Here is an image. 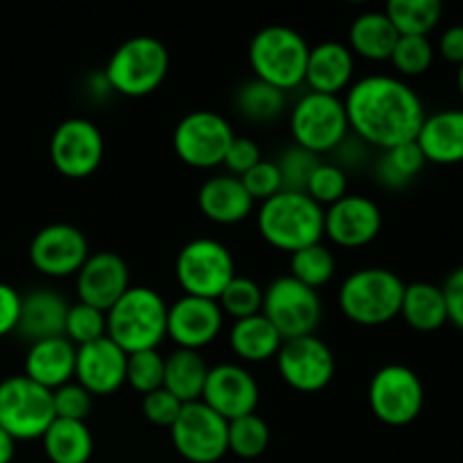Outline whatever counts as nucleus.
I'll list each match as a JSON object with an SVG mask.
<instances>
[{"mask_svg": "<svg viewBox=\"0 0 463 463\" xmlns=\"http://www.w3.org/2000/svg\"><path fill=\"white\" fill-rule=\"evenodd\" d=\"M348 127L378 149L414 143L425 120L423 99L401 77L369 75L353 81L344 98Z\"/></svg>", "mask_w": 463, "mask_h": 463, "instance_id": "1", "label": "nucleus"}, {"mask_svg": "<svg viewBox=\"0 0 463 463\" xmlns=\"http://www.w3.org/2000/svg\"><path fill=\"white\" fill-rule=\"evenodd\" d=\"M107 337L127 355L156 351L167 337V306L161 294L145 285L127 289L107 312Z\"/></svg>", "mask_w": 463, "mask_h": 463, "instance_id": "2", "label": "nucleus"}, {"mask_svg": "<svg viewBox=\"0 0 463 463\" xmlns=\"http://www.w3.org/2000/svg\"><path fill=\"white\" fill-rule=\"evenodd\" d=\"M258 233L280 251L297 253L324 238V208L306 193L274 194L262 202L256 217Z\"/></svg>", "mask_w": 463, "mask_h": 463, "instance_id": "3", "label": "nucleus"}, {"mask_svg": "<svg viewBox=\"0 0 463 463\" xmlns=\"http://www.w3.org/2000/svg\"><path fill=\"white\" fill-rule=\"evenodd\" d=\"M310 45L297 30L267 25L249 43V63L256 80L279 90H292L306 81Z\"/></svg>", "mask_w": 463, "mask_h": 463, "instance_id": "4", "label": "nucleus"}, {"mask_svg": "<svg viewBox=\"0 0 463 463\" xmlns=\"http://www.w3.org/2000/svg\"><path fill=\"white\" fill-rule=\"evenodd\" d=\"M170 71V54L156 36H131L109 57L104 80L109 89L127 98L154 93Z\"/></svg>", "mask_w": 463, "mask_h": 463, "instance_id": "5", "label": "nucleus"}, {"mask_svg": "<svg viewBox=\"0 0 463 463\" xmlns=\"http://www.w3.org/2000/svg\"><path fill=\"white\" fill-rule=\"evenodd\" d=\"M405 283L384 267H364L346 276L339 288V307L360 326H383L401 315Z\"/></svg>", "mask_w": 463, "mask_h": 463, "instance_id": "6", "label": "nucleus"}, {"mask_svg": "<svg viewBox=\"0 0 463 463\" xmlns=\"http://www.w3.org/2000/svg\"><path fill=\"white\" fill-rule=\"evenodd\" d=\"M294 145L312 154L335 152L348 138V118L344 99L337 95L306 93L289 111Z\"/></svg>", "mask_w": 463, "mask_h": 463, "instance_id": "7", "label": "nucleus"}, {"mask_svg": "<svg viewBox=\"0 0 463 463\" xmlns=\"http://www.w3.org/2000/svg\"><path fill=\"white\" fill-rule=\"evenodd\" d=\"M175 274L184 294L217 301L235 279L233 253L213 238H194L176 253Z\"/></svg>", "mask_w": 463, "mask_h": 463, "instance_id": "8", "label": "nucleus"}, {"mask_svg": "<svg viewBox=\"0 0 463 463\" xmlns=\"http://www.w3.org/2000/svg\"><path fill=\"white\" fill-rule=\"evenodd\" d=\"M52 420V392L25 375H12L0 383V428L14 441L41 439Z\"/></svg>", "mask_w": 463, "mask_h": 463, "instance_id": "9", "label": "nucleus"}, {"mask_svg": "<svg viewBox=\"0 0 463 463\" xmlns=\"http://www.w3.org/2000/svg\"><path fill=\"white\" fill-rule=\"evenodd\" d=\"M262 315L279 330L283 342H288L315 335L324 317V306L317 289L298 283L292 276H280L265 289Z\"/></svg>", "mask_w": 463, "mask_h": 463, "instance_id": "10", "label": "nucleus"}, {"mask_svg": "<svg viewBox=\"0 0 463 463\" xmlns=\"http://www.w3.org/2000/svg\"><path fill=\"white\" fill-rule=\"evenodd\" d=\"M425 389L416 371L405 364H387L369 383V407L375 419L392 428L414 423L423 411Z\"/></svg>", "mask_w": 463, "mask_h": 463, "instance_id": "11", "label": "nucleus"}, {"mask_svg": "<svg viewBox=\"0 0 463 463\" xmlns=\"http://www.w3.org/2000/svg\"><path fill=\"white\" fill-rule=\"evenodd\" d=\"M235 134L224 116L208 109H197L176 122L172 145L185 165L211 170L224 163Z\"/></svg>", "mask_w": 463, "mask_h": 463, "instance_id": "12", "label": "nucleus"}, {"mask_svg": "<svg viewBox=\"0 0 463 463\" xmlns=\"http://www.w3.org/2000/svg\"><path fill=\"white\" fill-rule=\"evenodd\" d=\"M172 446L190 463H215L229 452V420L203 405L188 402L170 428Z\"/></svg>", "mask_w": 463, "mask_h": 463, "instance_id": "13", "label": "nucleus"}, {"mask_svg": "<svg viewBox=\"0 0 463 463\" xmlns=\"http://www.w3.org/2000/svg\"><path fill=\"white\" fill-rule=\"evenodd\" d=\"M104 158V136L86 118H68L50 138V161L68 179H86Z\"/></svg>", "mask_w": 463, "mask_h": 463, "instance_id": "14", "label": "nucleus"}, {"mask_svg": "<svg viewBox=\"0 0 463 463\" xmlns=\"http://www.w3.org/2000/svg\"><path fill=\"white\" fill-rule=\"evenodd\" d=\"M280 378L301 393H317L335 378V355L317 335L288 339L276 355Z\"/></svg>", "mask_w": 463, "mask_h": 463, "instance_id": "15", "label": "nucleus"}, {"mask_svg": "<svg viewBox=\"0 0 463 463\" xmlns=\"http://www.w3.org/2000/svg\"><path fill=\"white\" fill-rule=\"evenodd\" d=\"M90 256L89 240L72 224H48L32 238L30 262L50 279L75 276Z\"/></svg>", "mask_w": 463, "mask_h": 463, "instance_id": "16", "label": "nucleus"}, {"mask_svg": "<svg viewBox=\"0 0 463 463\" xmlns=\"http://www.w3.org/2000/svg\"><path fill=\"white\" fill-rule=\"evenodd\" d=\"M258 398H260V389H258L256 378L244 366L224 362L208 369L202 402L229 423L242 416L256 414Z\"/></svg>", "mask_w": 463, "mask_h": 463, "instance_id": "17", "label": "nucleus"}, {"mask_svg": "<svg viewBox=\"0 0 463 463\" xmlns=\"http://www.w3.org/2000/svg\"><path fill=\"white\" fill-rule=\"evenodd\" d=\"M383 229V211L364 194H346L324 211V235L337 247L360 249Z\"/></svg>", "mask_w": 463, "mask_h": 463, "instance_id": "18", "label": "nucleus"}, {"mask_svg": "<svg viewBox=\"0 0 463 463\" xmlns=\"http://www.w3.org/2000/svg\"><path fill=\"white\" fill-rule=\"evenodd\" d=\"M224 312L213 298L184 297L167 306V337L185 351H202L217 339Z\"/></svg>", "mask_w": 463, "mask_h": 463, "instance_id": "19", "label": "nucleus"}, {"mask_svg": "<svg viewBox=\"0 0 463 463\" xmlns=\"http://www.w3.org/2000/svg\"><path fill=\"white\" fill-rule=\"evenodd\" d=\"M75 288L80 303L109 312L113 303L131 288L129 267L122 256L113 251L90 253L75 274Z\"/></svg>", "mask_w": 463, "mask_h": 463, "instance_id": "20", "label": "nucleus"}, {"mask_svg": "<svg viewBox=\"0 0 463 463\" xmlns=\"http://www.w3.org/2000/svg\"><path fill=\"white\" fill-rule=\"evenodd\" d=\"M127 353L109 337L77 346L75 380L90 396H109L125 384Z\"/></svg>", "mask_w": 463, "mask_h": 463, "instance_id": "21", "label": "nucleus"}, {"mask_svg": "<svg viewBox=\"0 0 463 463\" xmlns=\"http://www.w3.org/2000/svg\"><path fill=\"white\" fill-rule=\"evenodd\" d=\"M355 72V54L339 41H324L310 48L306 66V84L312 93L337 95L346 90Z\"/></svg>", "mask_w": 463, "mask_h": 463, "instance_id": "22", "label": "nucleus"}, {"mask_svg": "<svg viewBox=\"0 0 463 463\" xmlns=\"http://www.w3.org/2000/svg\"><path fill=\"white\" fill-rule=\"evenodd\" d=\"M68 307L71 306L63 301L61 294L45 288L32 289L30 294L21 297V317H18L16 333L30 344L63 337Z\"/></svg>", "mask_w": 463, "mask_h": 463, "instance_id": "23", "label": "nucleus"}, {"mask_svg": "<svg viewBox=\"0 0 463 463\" xmlns=\"http://www.w3.org/2000/svg\"><path fill=\"white\" fill-rule=\"evenodd\" d=\"M77 346L68 342L66 337L43 339L34 342L27 348L25 355V378L41 384L48 392L72 383L75 378Z\"/></svg>", "mask_w": 463, "mask_h": 463, "instance_id": "24", "label": "nucleus"}, {"mask_svg": "<svg viewBox=\"0 0 463 463\" xmlns=\"http://www.w3.org/2000/svg\"><path fill=\"white\" fill-rule=\"evenodd\" d=\"M416 145L425 161L437 165L463 163V109H446L425 116Z\"/></svg>", "mask_w": 463, "mask_h": 463, "instance_id": "25", "label": "nucleus"}, {"mask_svg": "<svg viewBox=\"0 0 463 463\" xmlns=\"http://www.w3.org/2000/svg\"><path fill=\"white\" fill-rule=\"evenodd\" d=\"M199 211L215 224H240L253 211V199L244 190L242 181L233 175L208 179L197 194Z\"/></svg>", "mask_w": 463, "mask_h": 463, "instance_id": "26", "label": "nucleus"}, {"mask_svg": "<svg viewBox=\"0 0 463 463\" xmlns=\"http://www.w3.org/2000/svg\"><path fill=\"white\" fill-rule=\"evenodd\" d=\"M401 34L384 12H364L351 23L348 48L369 61H389Z\"/></svg>", "mask_w": 463, "mask_h": 463, "instance_id": "27", "label": "nucleus"}, {"mask_svg": "<svg viewBox=\"0 0 463 463\" xmlns=\"http://www.w3.org/2000/svg\"><path fill=\"white\" fill-rule=\"evenodd\" d=\"M401 317L419 333H434L448 324V306L443 289L432 283L405 285Z\"/></svg>", "mask_w": 463, "mask_h": 463, "instance_id": "28", "label": "nucleus"}, {"mask_svg": "<svg viewBox=\"0 0 463 463\" xmlns=\"http://www.w3.org/2000/svg\"><path fill=\"white\" fill-rule=\"evenodd\" d=\"M283 337L265 315H253L231 326V348L244 362H265L279 355Z\"/></svg>", "mask_w": 463, "mask_h": 463, "instance_id": "29", "label": "nucleus"}, {"mask_svg": "<svg viewBox=\"0 0 463 463\" xmlns=\"http://www.w3.org/2000/svg\"><path fill=\"white\" fill-rule=\"evenodd\" d=\"M208 378V366L199 351H185L176 348L165 360V373H163V389L179 398L184 405L202 401L203 384Z\"/></svg>", "mask_w": 463, "mask_h": 463, "instance_id": "30", "label": "nucleus"}, {"mask_svg": "<svg viewBox=\"0 0 463 463\" xmlns=\"http://www.w3.org/2000/svg\"><path fill=\"white\" fill-rule=\"evenodd\" d=\"M41 441L52 463H89L93 457V434L81 420L54 419Z\"/></svg>", "mask_w": 463, "mask_h": 463, "instance_id": "31", "label": "nucleus"}, {"mask_svg": "<svg viewBox=\"0 0 463 463\" xmlns=\"http://www.w3.org/2000/svg\"><path fill=\"white\" fill-rule=\"evenodd\" d=\"M384 14L401 36H428L443 14L441 0H389Z\"/></svg>", "mask_w": 463, "mask_h": 463, "instance_id": "32", "label": "nucleus"}, {"mask_svg": "<svg viewBox=\"0 0 463 463\" xmlns=\"http://www.w3.org/2000/svg\"><path fill=\"white\" fill-rule=\"evenodd\" d=\"M425 163L428 161H425L423 152H420V147L414 140V143L384 149L378 165H375V176H378V181L384 188L401 190L410 185L423 172Z\"/></svg>", "mask_w": 463, "mask_h": 463, "instance_id": "33", "label": "nucleus"}, {"mask_svg": "<svg viewBox=\"0 0 463 463\" xmlns=\"http://www.w3.org/2000/svg\"><path fill=\"white\" fill-rule=\"evenodd\" d=\"M285 102L288 98L283 90L274 89L256 77L240 86L238 95H235V107H238L240 116L251 122H274L276 118L283 116Z\"/></svg>", "mask_w": 463, "mask_h": 463, "instance_id": "34", "label": "nucleus"}, {"mask_svg": "<svg viewBox=\"0 0 463 463\" xmlns=\"http://www.w3.org/2000/svg\"><path fill=\"white\" fill-rule=\"evenodd\" d=\"M289 269H292V274L289 276L297 279L298 283L307 285V288L312 289H319L333 280L335 269H337V262H335L333 251H330L328 247L317 242V244H310V247L301 249V251L292 253Z\"/></svg>", "mask_w": 463, "mask_h": 463, "instance_id": "35", "label": "nucleus"}, {"mask_svg": "<svg viewBox=\"0 0 463 463\" xmlns=\"http://www.w3.org/2000/svg\"><path fill=\"white\" fill-rule=\"evenodd\" d=\"M269 425L262 416L249 414L229 423V452L240 459H258L269 446Z\"/></svg>", "mask_w": 463, "mask_h": 463, "instance_id": "36", "label": "nucleus"}, {"mask_svg": "<svg viewBox=\"0 0 463 463\" xmlns=\"http://www.w3.org/2000/svg\"><path fill=\"white\" fill-rule=\"evenodd\" d=\"M262 297H265V289H262L256 280L235 274V279L226 285L224 292H222L220 298H217V306L222 307L224 315L233 317L235 321H240V319H247V317L260 315Z\"/></svg>", "mask_w": 463, "mask_h": 463, "instance_id": "37", "label": "nucleus"}, {"mask_svg": "<svg viewBox=\"0 0 463 463\" xmlns=\"http://www.w3.org/2000/svg\"><path fill=\"white\" fill-rule=\"evenodd\" d=\"M63 337L75 346H86V344L107 337V312L80 301L72 303L68 307Z\"/></svg>", "mask_w": 463, "mask_h": 463, "instance_id": "38", "label": "nucleus"}, {"mask_svg": "<svg viewBox=\"0 0 463 463\" xmlns=\"http://www.w3.org/2000/svg\"><path fill=\"white\" fill-rule=\"evenodd\" d=\"M163 373H165V360L156 351H140L127 355V375L125 383L140 396L152 393L163 387Z\"/></svg>", "mask_w": 463, "mask_h": 463, "instance_id": "39", "label": "nucleus"}, {"mask_svg": "<svg viewBox=\"0 0 463 463\" xmlns=\"http://www.w3.org/2000/svg\"><path fill=\"white\" fill-rule=\"evenodd\" d=\"M389 61L402 77L423 75L434 61L432 41L428 36H401Z\"/></svg>", "mask_w": 463, "mask_h": 463, "instance_id": "40", "label": "nucleus"}, {"mask_svg": "<svg viewBox=\"0 0 463 463\" xmlns=\"http://www.w3.org/2000/svg\"><path fill=\"white\" fill-rule=\"evenodd\" d=\"M276 167L280 172V181H283V190H289V193H306L307 181H310L312 172L319 165V156L307 149L298 147V145H292L289 149H285L280 154L279 161H274Z\"/></svg>", "mask_w": 463, "mask_h": 463, "instance_id": "41", "label": "nucleus"}, {"mask_svg": "<svg viewBox=\"0 0 463 463\" xmlns=\"http://www.w3.org/2000/svg\"><path fill=\"white\" fill-rule=\"evenodd\" d=\"M346 188L348 181L342 165H335V163H319L317 170L312 172L310 181H307L306 194L324 208L333 206L335 202L346 197Z\"/></svg>", "mask_w": 463, "mask_h": 463, "instance_id": "42", "label": "nucleus"}, {"mask_svg": "<svg viewBox=\"0 0 463 463\" xmlns=\"http://www.w3.org/2000/svg\"><path fill=\"white\" fill-rule=\"evenodd\" d=\"M52 407L54 419L81 420V423H86V416L93 410V396L81 384L68 383L52 392Z\"/></svg>", "mask_w": 463, "mask_h": 463, "instance_id": "43", "label": "nucleus"}, {"mask_svg": "<svg viewBox=\"0 0 463 463\" xmlns=\"http://www.w3.org/2000/svg\"><path fill=\"white\" fill-rule=\"evenodd\" d=\"M244 190L249 193V197L256 202H267L274 194L283 193V181H280V172L276 167L274 161H260L258 165H253L247 175L240 176Z\"/></svg>", "mask_w": 463, "mask_h": 463, "instance_id": "44", "label": "nucleus"}, {"mask_svg": "<svg viewBox=\"0 0 463 463\" xmlns=\"http://www.w3.org/2000/svg\"><path fill=\"white\" fill-rule=\"evenodd\" d=\"M181 410H184V402H181L179 398L172 396V393L163 387L143 396L145 419L152 425H158V428L170 430L172 425H175V420L179 419Z\"/></svg>", "mask_w": 463, "mask_h": 463, "instance_id": "45", "label": "nucleus"}, {"mask_svg": "<svg viewBox=\"0 0 463 463\" xmlns=\"http://www.w3.org/2000/svg\"><path fill=\"white\" fill-rule=\"evenodd\" d=\"M262 158H260V149H258V145L253 143L251 138H244V136H235L233 143H231L229 152H226L224 156V163L222 165H226V170L231 172L233 176H242L247 175L249 170H251L253 165H258Z\"/></svg>", "mask_w": 463, "mask_h": 463, "instance_id": "46", "label": "nucleus"}, {"mask_svg": "<svg viewBox=\"0 0 463 463\" xmlns=\"http://www.w3.org/2000/svg\"><path fill=\"white\" fill-rule=\"evenodd\" d=\"M441 289L443 297H446L448 321L463 330V265L448 276Z\"/></svg>", "mask_w": 463, "mask_h": 463, "instance_id": "47", "label": "nucleus"}, {"mask_svg": "<svg viewBox=\"0 0 463 463\" xmlns=\"http://www.w3.org/2000/svg\"><path fill=\"white\" fill-rule=\"evenodd\" d=\"M21 317V294L7 283H0V337L16 333Z\"/></svg>", "mask_w": 463, "mask_h": 463, "instance_id": "48", "label": "nucleus"}, {"mask_svg": "<svg viewBox=\"0 0 463 463\" xmlns=\"http://www.w3.org/2000/svg\"><path fill=\"white\" fill-rule=\"evenodd\" d=\"M439 52L446 61L457 63L461 66L463 63V25H452L448 27L446 32L439 39Z\"/></svg>", "mask_w": 463, "mask_h": 463, "instance_id": "49", "label": "nucleus"}, {"mask_svg": "<svg viewBox=\"0 0 463 463\" xmlns=\"http://www.w3.org/2000/svg\"><path fill=\"white\" fill-rule=\"evenodd\" d=\"M16 452V441L0 428V463H12Z\"/></svg>", "mask_w": 463, "mask_h": 463, "instance_id": "50", "label": "nucleus"}, {"mask_svg": "<svg viewBox=\"0 0 463 463\" xmlns=\"http://www.w3.org/2000/svg\"><path fill=\"white\" fill-rule=\"evenodd\" d=\"M457 86H459V93L463 98V63L459 66V72H457Z\"/></svg>", "mask_w": 463, "mask_h": 463, "instance_id": "51", "label": "nucleus"}]
</instances>
